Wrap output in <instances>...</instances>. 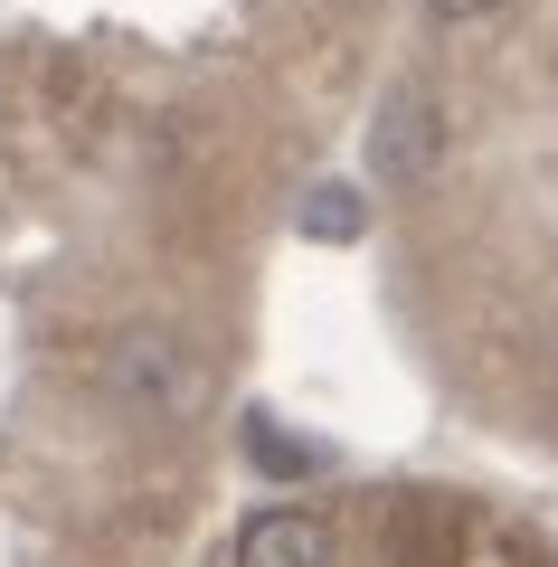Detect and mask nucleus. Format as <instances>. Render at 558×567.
<instances>
[{
	"mask_svg": "<svg viewBox=\"0 0 558 567\" xmlns=\"http://www.w3.org/2000/svg\"><path fill=\"white\" fill-rule=\"evenodd\" d=\"M237 567H332V529L313 511H256L237 539Z\"/></svg>",
	"mask_w": 558,
	"mask_h": 567,
	"instance_id": "nucleus-3",
	"label": "nucleus"
},
{
	"mask_svg": "<svg viewBox=\"0 0 558 567\" xmlns=\"http://www.w3.org/2000/svg\"><path fill=\"white\" fill-rule=\"evenodd\" d=\"M436 20H483V10H501V0H426Z\"/></svg>",
	"mask_w": 558,
	"mask_h": 567,
	"instance_id": "nucleus-6",
	"label": "nucleus"
},
{
	"mask_svg": "<svg viewBox=\"0 0 558 567\" xmlns=\"http://www.w3.org/2000/svg\"><path fill=\"white\" fill-rule=\"evenodd\" d=\"M256 464H265V473H313L322 445H294V435H275V425L256 416Z\"/></svg>",
	"mask_w": 558,
	"mask_h": 567,
	"instance_id": "nucleus-5",
	"label": "nucleus"
},
{
	"mask_svg": "<svg viewBox=\"0 0 558 567\" xmlns=\"http://www.w3.org/2000/svg\"><path fill=\"white\" fill-rule=\"evenodd\" d=\"M369 162H379L388 189L426 181V171L445 162V114H436V95H426V85H388L379 123H369Z\"/></svg>",
	"mask_w": 558,
	"mask_h": 567,
	"instance_id": "nucleus-2",
	"label": "nucleus"
},
{
	"mask_svg": "<svg viewBox=\"0 0 558 567\" xmlns=\"http://www.w3.org/2000/svg\"><path fill=\"white\" fill-rule=\"evenodd\" d=\"M104 388H114V398L133 406L142 425H190V416L209 406V369H200V350L180 341V331H161V322L114 331V350H104Z\"/></svg>",
	"mask_w": 558,
	"mask_h": 567,
	"instance_id": "nucleus-1",
	"label": "nucleus"
},
{
	"mask_svg": "<svg viewBox=\"0 0 558 567\" xmlns=\"http://www.w3.org/2000/svg\"><path fill=\"white\" fill-rule=\"evenodd\" d=\"M303 237H322V246H351V237H359V189L322 181L313 199H303Z\"/></svg>",
	"mask_w": 558,
	"mask_h": 567,
	"instance_id": "nucleus-4",
	"label": "nucleus"
}]
</instances>
